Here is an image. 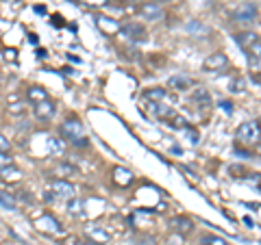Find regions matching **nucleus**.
Wrapping results in <instances>:
<instances>
[{"label": "nucleus", "instance_id": "6", "mask_svg": "<svg viewBox=\"0 0 261 245\" xmlns=\"http://www.w3.org/2000/svg\"><path fill=\"white\" fill-rule=\"evenodd\" d=\"M170 228H172L176 234H183V236H187V234L194 232L192 219H190V217H183V215H176V217L170 219Z\"/></svg>", "mask_w": 261, "mask_h": 245}, {"label": "nucleus", "instance_id": "5", "mask_svg": "<svg viewBox=\"0 0 261 245\" xmlns=\"http://www.w3.org/2000/svg\"><path fill=\"white\" fill-rule=\"evenodd\" d=\"M235 22H252L257 18V5L255 3H242L238 9L233 11Z\"/></svg>", "mask_w": 261, "mask_h": 245}, {"label": "nucleus", "instance_id": "40", "mask_svg": "<svg viewBox=\"0 0 261 245\" xmlns=\"http://www.w3.org/2000/svg\"><path fill=\"white\" fill-rule=\"evenodd\" d=\"M154 3H161V0H154Z\"/></svg>", "mask_w": 261, "mask_h": 245}, {"label": "nucleus", "instance_id": "38", "mask_svg": "<svg viewBox=\"0 0 261 245\" xmlns=\"http://www.w3.org/2000/svg\"><path fill=\"white\" fill-rule=\"evenodd\" d=\"M0 85H3V76H0Z\"/></svg>", "mask_w": 261, "mask_h": 245}, {"label": "nucleus", "instance_id": "22", "mask_svg": "<svg viewBox=\"0 0 261 245\" xmlns=\"http://www.w3.org/2000/svg\"><path fill=\"white\" fill-rule=\"evenodd\" d=\"M246 52L250 54V61H259L261 63V39H257V42L252 44Z\"/></svg>", "mask_w": 261, "mask_h": 245}, {"label": "nucleus", "instance_id": "23", "mask_svg": "<svg viewBox=\"0 0 261 245\" xmlns=\"http://www.w3.org/2000/svg\"><path fill=\"white\" fill-rule=\"evenodd\" d=\"M57 174H61V176H76L79 169L74 165H68V163H61V165L57 167Z\"/></svg>", "mask_w": 261, "mask_h": 245}, {"label": "nucleus", "instance_id": "31", "mask_svg": "<svg viewBox=\"0 0 261 245\" xmlns=\"http://www.w3.org/2000/svg\"><path fill=\"white\" fill-rule=\"evenodd\" d=\"M81 3H85V5H92V7H102V5H107L109 0H81Z\"/></svg>", "mask_w": 261, "mask_h": 245}, {"label": "nucleus", "instance_id": "1", "mask_svg": "<svg viewBox=\"0 0 261 245\" xmlns=\"http://www.w3.org/2000/svg\"><path fill=\"white\" fill-rule=\"evenodd\" d=\"M235 139L244 145H257L261 141V124L259 121H244L235 130Z\"/></svg>", "mask_w": 261, "mask_h": 245}, {"label": "nucleus", "instance_id": "15", "mask_svg": "<svg viewBox=\"0 0 261 245\" xmlns=\"http://www.w3.org/2000/svg\"><path fill=\"white\" fill-rule=\"evenodd\" d=\"M96 24H98V26H100L105 33H109V35H113V33H120V24H118L116 20H111V18H105V15H98Z\"/></svg>", "mask_w": 261, "mask_h": 245}, {"label": "nucleus", "instance_id": "37", "mask_svg": "<svg viewBox=\"0 0 261 245\" xmlns=\"http://www.w3.org/2000/svg\"><path fill=\"white\" fill-rule=\"evenodd\" d=\"M255 150H257V154H261V141H259V143L255 145Z\"/></svg>", "mask_w": 261, "mask_h": 245}, {"label": "nucleus", "instance_id": "25", "mask_svg": "<svg viewBox=\"0 0 261 245\" xmlns=\"http://www.w3.org/2000/svg\"><path fill=\"white\" fill-rule=\"evenodd\" d=\"M48 148H50V152H55V154H63V141L57 137H50L48 139Z\"/></svg>", "mask_w": 261, "mask_h": 245}, {"label": "nucleus", "instance_id": "17", "mask_svg": "<svg viewBox=\"0 0 261 245\" xmlns=\"http://www.w3.org/2000/svg\"><path fill=\"white\" fill-rule=\"evenodd\" d=\"M166 89H161V87H152L148 89V91H144V100H148V102H166Z\"/></svg>", "mask_w": 261, "mask_h": 245}, {"label": "nucleus", "instance_id": "9", "mask_svg": "<svg viewBox=\"0 0 261 245\" xmlns=\"http://www.w3.org/2000/svg\"><path fill=\"white\" fill-rule=\"evenodd\" d=\"M192 100H194V104H198V109H209L211 107V96H209V91H207L205 87L194 89Z\"/></svg>", "mask_w": 261, "mask_h": 245}, {"label": "nucleus", "instance_id": "12", "mask_svg": "<svg viewBox=\"0 0 261 245\" xmlns=\"http://www.w3.org/2000/svg\"><path fill=\"white\" fill-rule=\"evenodd\" d=\"M185 30L190 33V35H196V37H200V35L207 37L209 33H211V28L205 26V24L198 22V20H190V22H187V24H185Z\"/></svg>", "mask_w": 261, "mask_h": 245}, {"label": "nucleus", "instance_id": "30", "mask_svg": "<svg viewBox=\"0 0 261 245\" xmlns=\"http://www.w3.org/2000/svg\"><path fill=\"white\" fill-rule=\"evenodd\" d=\"M72 145H74V148H87L89 141H87V137H81L76 141H72Z\"/></svg>", "mask_w": 261, "mask_h": 245}, {"label": "nucleus", "instance_id": "26", "mask_svg": "<svg viewBox=\"0 0 261 245\" xmlns=\"http://www.w3.org/2000/svg\"><path fill=\"white\" fill-rule=\"evenodd\" d=\"M68 208H70V213H74V215H81V213H83V202L72 198V200H70V204H68Z\"/></svg>", "mask_w": 261, "mask_h": 245}, {"label": "nucleus", "instance_id": "21", "mask_svg": "<svg viewBox=\"0 0 261 245\" xmlns=\"http://www.w3.org/2000/svg\"><path fill=\"white\" fill-rule=\"evenodd\" d=\"M0 176H3L5 180H20L22 171L15 169V167H0Z\"/></svg>", "mask_w": 261, "mask_h": 245}, {"label": "nucleus", "instance_id": "27", "mask_svg": "<svg viewBox=\"0 0 261 245\" xmlns=\"http://www.w3.org/2000/svg\"><path fill=\"white\" fill-rule=\"evenodd\" d=\"M0 167H13V159L7 152H0Z\"/></svg>", "mask_w": 261, "mask_h": 245}, {"label": "nucleus", "instance_id": "7", "mask_svg": "<svg viewBox=\"0 0 261 245\" xmlns=\"http://www.w3.org/2000/svg\"><path fill=\"white\" fill-rule=\"evenodd\" d=\"M55 104L50 100H44V102H37V104H33V113H35V117L39 121H48V119H53L55 117Z\"/></svg>", "mask_w": 261, "mask_h": 245}, {"label": "nucleus", "instance_id": "4", "mask_svg": "<svg viewBox=\"0 0 261 245\" xmlns=\"http://www.w3.org/2000/svg\"><path fill=\"white\" fill-rule=\"evenodd\" d=\"M228 68V56L224 52H214L202 61V70L205 72H222Z\"/></svg>", "mask_w": 261, "mask_h": 245}, {"label": "nucleus", "instance_id": "24", "mask_svg": "<svg viewBox=\"0 0 261 245\" xmlns=\"http://www.w3.org/2000/svg\"><path fill=\"white\" fill-rule=\"evenodd\" d=\"M242 91H246V80L238 76L235 80H231V94H242Z\"/></svg>", "mask_w": 261, "mask_h": 245}, {"label": "nucleus", "instance_id": "34", "mask_svg": "<svg viewBox=\"0 0 261 245\" xmlns=\"http://www.w3.org/2000/svg\"><path fill=\"white\" fill-rule=\"evenodd\" d=\"M220 109H222L224 113H228V115H231V111H233V109H231V102H226V100L220 102Z\"/></svg>", "mask_w": 261, "mask_h": 245}, {"label": "nucleus", "instance_id": "11", "mask_svg": "<svg viewBox=\"0 0 261 245\" xmlns=\"http://www.w3.org/2000/svg\"><path fill=\"white\" fill-rule=\"evenodd\" d=\"M37 226H39V230H46V232H61L59 222H57L55 217H50V215L39 217V219H37Z\"/></svg>", "mask_w": 261, "mask_h": 245}, {"label": "nucleus", "instance_id": "18", "mask_svg": "<svg viewBox=\"0 0 261 245\" xmlns=\"http://www.w3.org/2000/svg\"><path fill=\"white\" fill-rule=\"evenodd\" d=\"M113 180H116L120 187H126V185H130V180H133V174L124 167H116L113 169Z\"/></svg>", "mask_w": 261, "mask_h": 245}, {"label": "nucleus", "instance_id": "20", "mask_svg": "<svg viewBox=\"0 0 261 245\" xmlns=\"http://www.w3.org/2000/svg\"><path fill=\"white\" fill-rule=\"evenodd\" d=\"M166 124H168L170 128H174V130H185V128H187L185 117H181L178 113H174L172 117H168V119H166Z\"/></svg>", "mask_w": 261, "mask_h": 245}, {"label": "nucleus", "instance_id": "8", "mask_svg": "<svg viewBox=\"0 0 261 245\" xmlns=\"http://www.w3.org/2000/svg\"><path fill=\"white\" fill-rule=\"evenodd\" d=\"M192 85H194V80L185 74H172L168 78V87L174 89V91H187Z\"/></svg>", "mask_w": 261, "mask_h": 245}, {"label": "nucleus", "instance_id": "14", "mask_svg": "<svg viewBox=\"0 0 261 245\" xmlns=\"http://www.w3.org/2000/svg\"><path fill=\"white\" fill-rule=\"evenodd\" d=\"M27 100L31 104L44 102V100H48V91H46V89H42V87H29L27 89Z\"/></svg>", "mask_w": 261, "mask_h": 245}, {"label": "nucleus", "instance_id": "28", "mask_svg": "<svg viewBox=\"0 0 261 245\" xmlns=\"http://www.w3.org/2000/svg\"><path fill=\"white\" fill-rule=\"evenodd\" d=\"M202 243H205V245H226V241L224 239H218V236H207Z\"/></svg>", "mask_w": 261, "mask_h": 245}, {"label": "nucleus", "instance_id": "2", "mask_svg": "<svg viewBox=\"0 0 261 245\" xmlns=\"http://www.w3.org/2000/svg\"><path fill=\"white\" fill-rule=\"evenodd\" d=\"M59 133L63 139H70V141H76V139L83 137V124H81V119L76 117H68L59 126Z\"/></svg>", "mask_w": 261, "mask_h": 245}, {"label": "nucleus", "instance_id": "32", "mask_svg": "<svg viewBox=\"0 0 261 245\" xmlns=\"http://www.w3.org/2000/svg\"><path fill=\"white\" fill-rule=\"evenodd\" d=\"M9 113H13V115H22V113H24L22 104H11V107H9Z\"/></svg>", "mask_w": 261, "mask_h": 245}, {"label": "nucleus", "instance_id": "39", "mask_svg": "<svg viewBox=\"0 0 261 245\" xmlns=\"http://www.w3.org/2000/svg\"><path fill=\"white\" fill-rule=\"evenodd\" d=\"M259 191H261V182H259Z\"/></svg>", "mask_w": 261, "mask_h": 245}, {"label": "nucleus", "instance_id": "16", "mask_svg": "<svg viewBox=\"0 0 261 245\" xmlns=\"http://www.w3.org/2000/svg\"><path fill=\"white\" fill-rule=\"evenodd\" d=\"M120 33L124 37H130V39H142L146 35L144 26H140V24H126V26H120Z\"/></svg>", "mask_w": 261, "mask_h": 245}, {"label": "nucleus", "instance_id": "19", "mask_svg": "<svg viewBox=\"0 0 261 245\" xmlns=\"http://www.w3.org/2000/svg\"><path fill=\"white\" fill-rule=\"evenodd\" d=\"M0 206H5L7 210H15V208H18V202H15V195L7 193V191H0Z\"/></svg>", "mask_w": 261, "mask_h": 245}, {"label": "nucleus", "instance_id": "29", "mask_svg": "<svg viewBox=\"0 0 261 245\" xmlns=\"http://www.w3.org/2000/svg\"><path fill=\"white\" fill-rule=\"evenodd\" d=\"M9 148H11L9 139H7L5 135H0V152H9Z\"/></svg>", "mask_w": 261, "mask_h": 245}, {"label": "nucleus", "instance_id": "36", "mask_svg": "<svg viewBox=\"0 0 261 245\" xmlns=\"http://www.w3.org/2000/svg\"><path fill=\"white\" fill-rule=\"evenodd\" d=\"M252 80H255V83H261V74H255V76H252Z\"/></svg>", "mask_w": 261, "mask_h": 245}, {"label": "nucleus", "instance_id": "33", "mask_svg": "<svg viewBox=\"0 0 261 245\" xmlns=\"http://www.w3.org/2000/svg\"><path fill=\"white\" fill-rule=\"evenodd\" d=\"M246 182H261V174H248V178H246Z\"/></svg>", "mask_w": 261, "mask_h": 245}, {"label": "nucleus", "instance_id": "3", "mask_svg": "<svg viewBox=\"0 0 261 245\" xmlns=\"http://www.w3.org/2000/svg\"><path fill=\"white\" fill-rule=\"evenodd\" d=\"M50 191L55 193V198H61V200H72L74 198V185H70L68 180H63V178H55L50 182Z\"/></svg>", "mask_w": 261, "mask_h": 245}, {"label": "nucleus", "instance_id": "35", "mask_svg": "<svg viewBox=\"0 0 261 245\" xmlns=\"http://www.w3.org/2000/svg\"><path fill=\"white\" fill-rule=\"evenodd\" d=\"M76 245H102V243H98V241H76Z\"/></svg>", "mask_w": 261, "mask_h": 245}, {"label": "nucleus", "instance_id": "10", "mask_svg": "<svg viewBox=\"0 0 261 245\" xmlns=\"http://www.w3.org/2000/svg\"><path fill=\"white\" fill-rule=\"evenodd\" d=\"M140 13H142V18H146V20H161V18H163L161 7L152 5V3L142 5V7H140Z\"/></svg>", "mask_w": 261, "mask_h": 245}, {"label": "nucleus", "instance_id": "13", "mask_svg": "<svg viewBox=\"0 0 261 245\" xmlns=\"http://www.w3.org/2000/svg\"><path fill=\"white\" fill-rule=\"evenodd\" d=\"M255 42H257V35L250 30H244V33H238V35H235V44H238L242 50H248Z\"/></svg>", "mask_w": 261, "mask_h": 245}]
</instances>
